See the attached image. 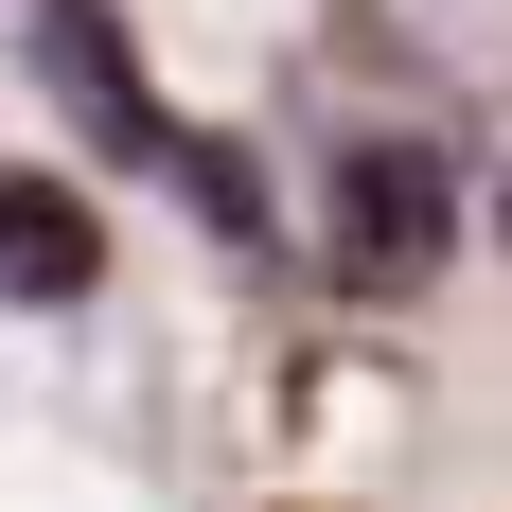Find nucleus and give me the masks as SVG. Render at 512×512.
<instances>
[{"label":"nucleus","mask_w":512,"mask_h":512,"mask_svg":"<svg viewBox=\"0 0 512 512\" xmlns=\"http://www.w3.org/2000/svg\"><path fill=\"white\" fill-rule=\"evenodd\" d=\"M36 53H53V106H71L106 159H159V142H177V124L142 106V53H124V18H106V0H36Z\"/></svg>","instance_id":"2"},{"label":"nucleus","mask_w":512,"mask_h":512,"mask_svg":"<svg viewBox=\"0 0 512 512\" xmlns=\"http://www.w3.org/2000/svg\"><path fill=\"white\" fill-rule=\"evenodd\" d=\"M89 265H106V230L71 177H0V301H89Z\"/></svg>","instance_id":"3"},{"label":"nucleus","mask_w":512,"mask_h":512,"mask_svg":"<svg viewBox=\"0 0 512 512\" xmlns=\"http://www.w3.org/2000/svg\"><path fill=\"white\" fill-rule=\"evenodd\" d=\"M442 195H460V177H442L424 142H336V265L407 301L424 265H442Z\"/></svg>","instance_id":"1"}]
</instances>
